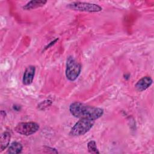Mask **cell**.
Wrapping results in <instances>:
<instances>
[{
	"mask_svg": "<svg viewBox=\"0 0 154 154\" xmlns=\"http://www.w3.org/2000/svg\"><path fill=\"white\" fill-rule=\"evenodd\" d=\"M67 7L71 10L79 11L90 13L99 12L102 10V8L97 4L85 2H72L67 5Z\"/></svg>",
	"mask_w": 154,
	"mask_h": 154,
	"instance_id": "cell-4",
	"label": "cell"
},
{
	"mask_svg": "<svg viewBox=\"0 0 154 154\" xmlns=\"http://www.w3.org/2000/svg\"><path fill=\"white\" fill-rule=\"evenodd\" d=\"M23 147L21 143L19 142H13L8 147L7 153L11 154H16V153H20L22 152Z\"/></svg>",
	"mask_w": 154,
	"mask_h": 154,
	"instance_id": "cell-10",
	"label": "cell"
},
{
	"mask_svg": "<svg viewBox=\"0 0 154 154\" xmlns=\"http://www.w3.org/2000/svg\"><path fill=\"white\" fill-rule=\"evenodd\" d=\"M35 72V67L34 66H29L26 68L22 78V82L24 85H28L32 82Z\"/></svg>",
	"mask_w": 154,
	"mask_h": 154,
	"instance_id": "cell-6",
	"label": "cell"
},
{
	"mask_svg": "<svg viewBox=\"0 0 154 154\" xmlns=\"http://www.w3.org/2000/svg\"><path fill=\"white\" fill-rule=\"evenodd\" d=\"M81 71V64L72 56H69L67 59L66 76L70 81H75L79 76Z\"/></svg>",
	"mask_w": 154,
	"mask_h": 154,
	"instance_id": "cell-2",
	"label": "cell"
},
{
	"mask_svg": "<svg viewBox=\"0 0 154 154\" xmlns=\"http://www.w3.org/2000/svg\"><path fill=\"white\" fill-rule=\"evenodd\" d=\"M57 40H58V38H57L56 39H55L54 40H53V41H52L51 43H49L47 46H45V50H46V49H48V48H49L50 47H51L52 45H54L56 42H57Z\"/></svg>",
	"mask_w": 154,
	"mask_h": 154,
	"instance_id": "cell-13",
	"label": "cell"
},
{
	"mask_svg": "<svg viewBox=\"0 0 154 154\" xmlns=\"http://www.w3.org/2000/svg\"><path fill=\"white\" fill-rule=\"evenodd\" d=\"M39 125L35 122H20L14 128V131L22 135L29 136L35 134L39 129Z\"/></svg>",
	"mask_w": 154,
	"mask_h": 154,
	"instance_id": "cell-5",
	"label": "cell"
},
{
	"mask_svg": "<svg viewBox=\"0 0 154 154\" xmlns=\"http://www.w3.org/2000/svg\"><path fill=\"white\" fill-rule=\"evenodd\" d=\"M153 80L151 77L146 76L141 78L135 84L136 89L139 91H143L148 88L152 84Z\"/></svg>",
	"mask_w": 154,
	"mask_h": 154,
	"instance_id": "cell-7",
	"label": "cell"
},
{
	"mask_svg": "<svg viewBox=\"0 0 154 154\" xmlns=\"http://www.w3.org/2000/svg\"><path fill=\"white\" fill-rule=\"evenodd\" d=\"M52 104V101L51 100H45L41 102L37 106V108L40 110H45V109L49 107Z\"/></svg>",
	"mask_w": 154,
	"mask_h": 154,
	"instance_id": "cell-12",
	"label": "cell"
},
{
	"mask_svg": "<svg viewBox=\"0 0 154 154\" xmlns=\"http://www.w3.org/2000/svg\"><path fill=\"white\" fill-rule=\"evenodd\" d=\"M69 111L72 115L76 118L94 121L103 114L102 108L90 106L79 102L72 103L69 106Z\"/></svg>",
	"mask_w": 154,
	"mask_h": 154,
	"instance_id": "cell-1",
	"label": "cell"
},
{
	"mask_svg": "<svg viewBox=\"0 0 154 154\" xmlns=\"http://www.w3.org/2000/svg\"><path fill=\"white\" fill-rule=\"evenodd\" d=\"M94 124V120L80 119L72 128L69 134L72 136H80L88 132Z\"/></svg>",
	"mask_w": 154,
	"mask_h": 154,
	"instance_id": "cell-3",
	"label": "cell"
},
{
	"mask_svg": "<svg viewBox=\"0 0 154 154\" xmlns=\"http://www.w3.org/2000/svg\"><path fill=\"white\" fill-rule=\"evenodd\" d=\"M11 139V134L9 132H4L0 138V152L3 151L9 145Z\"/></svg>",
	"mask_w": 154,
	"mask_h": 154,
	"instance_id": "cell-9",
	"label": "cell"
},
{
	"mask_svg": "<svg viewBox=\"0 0 154 154\" xmlns=\"http://www.w3.org/2000/svg\"><path fill=\"white\" fill-rule=\"evenodd\" d=\"M47 3L46 0H32L27 2L23 7V9L25 10H31L35 9L38 7L44 6Z\"/></svg>",
	"mask_w": 154,
	"mask_h": 154,
	"instance_id": "cell-8",
	"label": "cell"
},
{
	"mask_svg": "<svg viewBox=\"0 0 154 154\" xmlns=\"http://www.w3.org/2000/svg\"><path fill=\"white\" fill-rule=\"evenodd\" d=\"M88 150L91 153H99V151L96 146V143L94 140L90 141L87 144Z\"/></svg>",
	"mask_w": 154,
	"mask_h": 154,
	"instance_id": "cell-11",
	"label": "cell"
}]
</instances>
